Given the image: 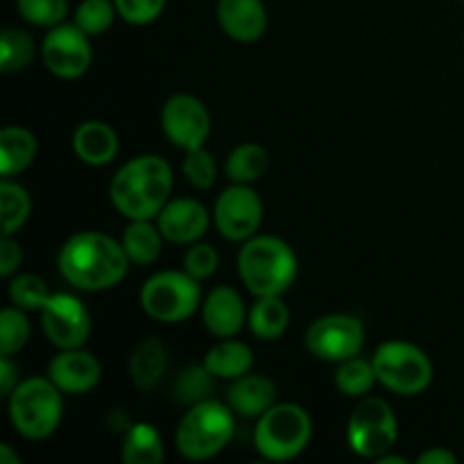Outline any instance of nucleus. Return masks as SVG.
<instances>
[{
    "mask_svg": "<svg viewBox=\"0 0 464 464\" xmlns=\"http://www.w3.org/2000/svg\"><path fill=\"white\" fill-rule=\"evenodd\" d=\"M157 227L161 229L166 243L172 245H193L207 236L213 216L207 211L199 199L177 198L170 199L166 207L154 218Z\"/></svg>",
    "mask_w": 464,
    "mask_h": 464,
    "instance_id": "nucleus-15",
    "label": "nucleus"
},
{
    "mask_svg": "<svg viewBox=\"0 0 464 464\" xmlns=\"http://www.w3.org/2000/svg\"><path fill=\"white\" fill-rule=\"evenodd\" d=\"M0 462L3 464H21V456L12 451L9 444H0Z\"/></svg>",
    "mask_w": 464,
    "mask_h": 464,
    "instance_id": "nucleus-42",
    "label": "nucleus"
},
{
    "mask_svg": "<svg viewBox=\"0 0 464 464\" xmlns=\"http://www.w3.org/2000/svg\"><path fill=\"white\" fill-rule=\"evenodd\" d=\"M116 16L113 0H82L72 14V23L89 36H100L113 25Z\"/></svg>",
    "mask_w": 464,
    "mask_h": 464,
    "instance_id": "nucleus-34",
    "label": "nucleus"
},
{
    "mask_svg": "<svg viewBox=\"0 0 464 464\" xmlns=\"http://www.w3.org/2000/svg\"><path fill=\"white\" fill-rule=\"evenodd\" d=\"M204 365L216 379L234 381L238 376L247 374L254 367V353L245 343L234 338H222L220 343L213 344L204 356Z\"/></svg>",
    "mask_w": 464,
    "mask_h": 464,
    "instance_id": "nucleus-24",
    "label": "nucleus"
},
{
    "mask_svg": "<svg viewBox=\"0 0 464 464\" xmlns=\"http://www.w3.org/2000/svg\"><path fill=\"white\" fill-rule=\"evenodd\" d=\"M181 172H184L186 181L198 190L213 188L218 179V163L216 157L208 152L207 148H193L186 152L184 161H181Z\"/></svg>",
    "mask_w": 464,
    "mask_h": 464,
    "instance_id": "nucleus-35",
    "label": "nucleus"
},
{
    "mask_svg": "<svg viewBox=\"0 0 464 464\" xmlns=\"http://www.w3.org/2000/svg\"><path fill=\"white\" fill-rule=\"evenodd\" d=\"M163 238L161 229L157 222L152 220H130L121 236V245L125 249L127 258L131 266H154L163 252Z\"/></svg>",
    "mask_w": 464,
    "mask_h": 464,
    "instance_id": "nucleus-23",
    "label": "nucleus"
},
{
    "mask_svg": "<svg viewBox=\"0 0 464 464\" xmlns=\"http://www.w3.org/2000/svg\"><path fill=\"white\" fill-rule=\"evenodd\" d=\"M25 313L14 304L0 311V356H14L30 340L32 326Z\"/></svg>",
    "mask_w": 464,
    "mask_h": 464,
    "instance_id": "nucleus-32",
    "label": "nucleus"
},
{
    "mask_svg": "<svg viewBox=\"0 0 464 464\" xmlns=\"http://www.w3.org/2000/svg\"><path fill=\"white\" fill-rule=\"evenodd\" d=\"M118 150H121L118 134L107 122L84 121L72 131V152L86 166H107L118 157Z\"/></svg>",
    "mask_w": 464,
    "mask_h": 464,
    "instance_id": "nucleus-20",
    "label": "nucleus"
},
{
    "mask_svg": "<svg viewBox=\"0 0 464 464\" xmlns=\"http://www.w3.org/2000/svg\"><path fill=\"white\" fill-rule=\"evenodd\" d=\"M23 263V249L12 236H3L0 238V276L3 279H12L18 272Z\"/></svg>",
    "mask_w": 464,
    "mask_h": 464,
    "instance_id": "nucleus-39",
    "label": "nucleus"
},
{
    "mask_svg": "<svg viewBox=\"0 0 464 464\" xmlns=\"http://www.w3.org/2000/svg\"><path fill=\"white\" fill-rule=\"evenodd\" d=\"M168 370V349L157 335L143 338L131 352L130 362H127V372L134 383L136 390L140 392H152L159 383H161L163 374Z\"/></svg>",
    "mask_w": 464,
    "mask_h": 464,
    "instance_id": "nucleus-21",
    "label": "nucleus"
},
{
    "mask_svg": "<svg viewBox=\"0 0 464 464\" xmlns=\"http://www.w3.org/2000/svg\"><path fill=\"white\" fill-rule=\"evenodd\" d=\"M48 379L71 397H82L95 390L102 379V365L98 358L84 349H59L48 362Z\"/></svg>",
    "mask_w": 464,
    "mask_h": 464,
    "instance_id": "nucleus-16",
    "label": "nucleus"
},
{
    "mask_svg": "<svg viewBox=\"0 0 464 464\" xmlns=\"http://www.w3.org/2000/svg\"><path fill=\"white\" fill-rule=\"evenodd\" d=\"M32 211V198L18 181L3 177L0 181V227L3 236H14L25 227Z\"/></svg>",
    "mask_w": 464,
    "mask_h": 464,
    "instance_id": "nucleus-28",
    "label": "nucleus"
},
{
    "mask_svg": "<svg viewBox=\"0 0 464 464\" xmlns=\"http://www.w3.org/2000/svg\"><path fill=\"white\" fill-rule=\"evenodd\" d=\"M247 308L243 297L231 285H218L204 297L202 322L216 338H234L247 324Z\"/></svg>",
    "mask_w": 464,
    "mask_h": 464,
    "instance_id": "nucleus-17",
    "label": "nucleus"
},
{
    "mask_svg": "<svg viewBox=\"0 0 464 464\" xmlns=\"http://www.w3.org/2000/svg\"><path fill=\"white\" fill-rule=\"evenodd\" d=\"M216 18L222 32L238 44H254L267 30L263 0H218Z\"/></svg>",
    "mask_w": 464,
    "mask_h": 464,
    "instance_id": "nucleus-18",
    "label": "nucleus"
},
{
    "mask_svg": "<svg viewBox=\"0 0 464 464\" xmlns=\"http://www.w3.org/2000/svg\"><path fill=\"white\" fill-rule=\"evenodd\" d=\"M36 45L34 39L25 30L7 27L0 34V71L21 72L34 62Z\"/></svg>",
    "mask_w": 464,
    "mask_h": 464,
    "instance_id": "nucleus-31",
    "label": "nucleus"
},
{
    "mask_svg": "<svg viewBox=\"0 0 464 464\" xmlns=\"http://www.w3.org/2000/svg\"><path fill=\"white\" fill-rule=\"evenodd\" d=\"M213 383H216V376L207 370V365H188L186 370L179 372V376L172 383V399L179 406H195V403H202L207 399H211Z\"/></svg>",
    "mask_w": 464,
    "mask_h": 464,
    "instance_id": "nucleus-30",
    "label": "nucleus"
},
{
    "mask_svg": "<svg viewBox=\"0 0 464 464\" xmlns=\"http://www.w3.org/2000/svg\"><path fill=\"white\" fill-rule=\"evenodd\" d=\"M168 0H113L118 16L130 25H150L166 9Z\"/></svg>",
    "mask_w": 464,
    "mask_h": 464,
    "instance_id": "nucleus-38",
    "label": "nucleus"
},
{
    "mask_svg": "<svg viewBox=\"0 0 464 464\" xmlns=\"http://www.w3.org/2000/svg\"><path fill=\"white\" fill-rule=\"evenodd\" d=\"M462 3H464V0H462Z\"/></svg>",
    "mask_w": 464,
    "mask_h": 464,
    "instance_id": "nucleus-44",
    "label": "nucleus"
},
{
    "mask_svg": "<svg viewBox=\"0 0 464 464\" xmlns=\"http://www.w3.org/2000/svg\"><path fill=\"white\" fill-rule=\"evenodd\" d=\"M238 276L254 297H281L299 272L295 249L279 236L256 234L238 252Z\"/></svg>",
    "mask_w": 464,
    "mask_h": 464,
    "instance_id": "nucleus-3",
    "label": "nucleus"
},
{
    "mask_svg": "<svg viewBox=\"0 0 464 464\" xmlns=\"http://www.w3.org/2000/svg\"><path fill=\"white\" fill-rule=\"evenodd\" d=\"M376 379L399 397H417L433 383V362L424 349L406 340H388L372 356Z\"/></svg>",
    "mask_w": 464,
    "mask_h": 464,
    "instance_id": "nucleus-8",
    "label": "nucleus"
},
{
    "mask_svg": "<svg viewBox=\"0 0 464 464\" xmlns=\"http://www.w3.org/2000/svg\"><path fill=\"white\" fill-rule=\"evenodd\" d=\"M335 388L343 397L349 399H362L374 390V385L379 383L376 379L374 362L365 361L361 356L347 358V361L338 362V370H335Z\"/></svg>",
    "mask_w": 464,
    "mask_h": 464,
    "instance_id": "nucleus-29",
    "label": "nucleus"
},
{
    "mask_svg": "<svg viewBox=\"0 0 464 464\" xmlns=\"http://www.w3.org/2000/svg\"><path fill=\"white\" fill-rule=\"evenodd\" d=\"M7 295H9V302L14 304V306L23 308V311H41V308L45 306V302L50 299V295H53V290L48 288V284H45L41 276L36 275H14L12 279H9V288H7Z\"/></svg>",
    "mask_w": 464,
    "mask_h": 464,
    "instance_id": "nucleus-33",
    "label": "nucleus"
},
{
    "mask_svg": "<svg viewBox=\"0 0 464 464\" xmlns=\"http://www.w3.org/2000/svg\"><path fill=\"white\" fill-rule=\"evenodd\" d=\"M313 438V420L299 403H275L256 420L254 447L263 460L288 462L302 456Z\"/></svg>",
    "mask_w": 464,
    "mask_h": 464,
    "instance_id": "nucleus-6",
    "label": "nucleus"
},
{
    "mask_svg": "<svg viewBox=\"0 0 464 464\" xmlns=\"http://www.w3.org/2000/svg\"><path fill=\"white\" fill-rule=\"evenodd\" d=\"M417 462L420 464H456L458 462V456L453 451H449V449H429V451L421 453L420 458H417Z\"/></svg>",
    "mask_w": 464,
    "mask_h": 464,
    "instance_id": "nucleus-41",
    "label": "nucleus"
},
{
    "mask_svg": "<svg viewBox=\"0 0 464 464\" xmlns=\"http://www.w3.org/2000/svg\"><path fill=\"white\" fill-rule=\"evenodd\" d=\"M161 130L175 148L188 152L207 145L211 136V113L198 95L175 93L163 102Z\"/></svg>",
    "mask_w": 464,
    "mask_h": 464,
    "instance_id": "nucleus-14",
    "label": "nucleus"
},
{
    "mask_svg": "<svg viewBox=\"0 0 464 464\" xmlns=\"http://www.w3.org/2000/svg\"><path fill=\"white\" fill-rule=\"evenodd\" d=\"M270 168V154L258 143H240L229 152L225 161V172L231 184H249L261 179Z\"/></svg>",
    "mask_w": 464,
    "mask_h": 464,
    "instance_id": "nucleus-27",
    "label": "nucleus"
},
{
    "mask_svg": "<svg viewBox=\"0 0 464 464\" xmlns=\"http://www.w3.org/2000/svg\"><path fill=\"white\" fill-rule=\"evenodd\" d=\"M236 412L229 403L207 399L195 403L179 420L175 430V447L181 458L204 462L220 456L236 435Z\"/></svg>",
    "mask_w": 464,
    "mask_h": 464,
    "instance_id": "nucleus-4",
    "label": "nucleus"
},
{
    "mask_svg": "<svg viewBox=\"0 0 464 464\" xmlns=\"http://www.w3.org/2000/svg\"><path fill=\"white\" fill-rule=\"evenodd\" d=\"M91 36L75 23H59L50 27L41 44V59L50 75L59 80H80L93 63Z\"/></svg>",
    "mask_w": 464,
    "mask_h": 464,
    "instance_id": "nucleus-12",
    "label": "nucleus"
},
{
    "mask_svg": "<svg viewBox=\"0 0 464 464\" xmlns=\"http://www.w3.org/2000/svg\"><path fill=\"white\" fill-rule=\"evenodd\" d=\"M379 464H408V458L403 456H392V453H385V456H381L379 460H376Z\"/></svg>",
    "mask_w": 464,
    "mask_h": 464,
    "instance_id": "nucleus-43",
    "label": "nucleus"
},
{
    "mask_svg": "<svg viewBox=\"0 0 464 464\" xmlns=\"http://www.w3.org/2000/svg\"><path fill=\"white\" fill-rule=\"evenodd\" d=\"M218 266H220V254H218V249L213 245L198 240V243L188 245V249H186L184 267L181 270L188 272L193 279L207 281L216 275Z\"/></svg>",
    "mask_w": 464,
    "mask_h": 464,
    "instance_id": "nucleus-37",
    "label": "nucleus"
},
{
    "mask_svg": "<svg viewBox=\"0 0 464 464\" xmlns=\"http://www.w3.org/2000/svg\"><path fill=\"white\" fill-rule=\"evenodd\" d=\"M399 440V421L388 401L379 397H362L347 424V444L356 456L379 460L392 451Z\"/></svg>",
    "mask_w": 464,
    "mask_h": 464,
    "instance_id": "nucleus-9",
    "label": "nucleus"
},
{
    "mask_svg": "<svg viewBox=\"0 0 464 464\" xmlns=\"http://www.w3.org/2000/svg\"><path fill=\"white\" fill-rule=\"evenodd\" d=\"M172 168L159 154H139L118 168L109 184L113 208L127 220H154L170 202Z\"/></svg>",
    "mask_w": 464,
    "mask_h": 464,
    "instance_id": "nucleus-2",
    "label": "nucleus"
},
{
    "mask_svg": "<svg viewBox=\"0 0 464 464\" xmlns=\"http://www.w3.org/2000/svg\"><path fill=\"white\" fill-rule=\"evenodd\" d=\"M39 143L27 127L9 125L0 131V175L12 179L34 163Z\"/></svg>",
    "mask_w": 464,
    "mask_h": 464,
    "instance_id": "nucleus-22",
    "label": "nucleus"
},
{
    "mask_svg": "<svg viewBox=\"0 0 464 464\" xmlns=\"http://www.w3.org/2000/svg\"><path fill=\"white\" fill-rule=\"evenodd\" d=\"M227 403L238 417L258 420L276 403L275 381L263 374L247 372V374L231 381L229 390H227Z\"/></svg>",
    "mask_w": 464,
    "mask_h": 464,
    "instance_id": "nucleus-19",
    "label": "nucleus"
},
{
    "mask_svg": "<svg viewBox=\"0 0 464 464\" xmlns=\"http://www.w3.org/2000/svg\"><path fill=\"white\" fill-rule=\"evenodd\" d=\"M62 394L48 376L21 381L7 397V412L14 430L30 442L48 440L62 424Z\"/></svg>",
    "mask_w": 464,
    "mask_h": 464,
    "instance_id": "nucleus-5",
    "label": "nucleus"
},
{
    "mask_svg": "<svg viewBox=\"0 0 464 464\" xmlns=\"http://www.w3.org/2000/svg\"><path fill=\"white\" fill-rule=\"evenodd\" d=\"M308 353L317 361L343 362L347 358L361 356L365 344L362 320L349 313H329L313 322L304 335Z\"/></svg>",
    "mask_w": 464,
    "mask_h": 464,
    "instance_id": "nucleus-10",
    "label": "nucleus"
},
{
    "mask_svg": "<svg viewBox=\"0 0 464 464\" xmlns=\"http://www.w3.org/2000/svg\"><path fill=\"white\" fill-rule=\"evenodd\" d=\"M202 281L184 270H163L150 276L139 293V304L148 317L161 324L190 320L202 306Z\"/></svg>",
    "mask_w": 464,
    "mask_h": 464,
    "instance_id": "nucleus-7",
    "label": "nucleus"
},
{
    "mask_svg": "<svg viewBox=\"0 0 464 464\" xmlns=\"http://www.w3.org/2000/svg\"><path fill=\"white\" fill-rule=\"evenodd\" d=\"M213 225L229 243L249 240L263 225V199L249 184H231L213 204Z\"/></svg>",
    "mask_w": 464,
    "mask_h": 464,
    "instance_id": "nucleus-11",
    "label": "nucleus"
},
{
    "mask_svg": "<svg viewBox=\"0 0 464 464\" xmlns=\"http://www.w3.org/2000/svg\"><path fill=\"white\" fill-rule=\"evenodd\" d=\"M247 326L263 343L284 338L290 326V308L281 297H256L247 313Z\"/></svg>",
    "mask_w": 464,
    "mask_h": 464,
    "instance_id": "nucleus-26",
    "label": "nucleus"
},
{
    "mask_svg": "<svg viewBox=\"0 0 464 464\" xmlns=\"http://www.w3.org/2000/svg\"><path fill=\"white\" fill-rule=\"evenodd\" d=\"M41 329L57 349H80L89 340L93 322L86 304L71 293H53L41 308Z\"/></svg>",
    "mask_w": 464,
    "mask_h": 464,
    "instance_id": "nucleus-13",
    "label": "nucleus"
},
{
    "mask_svg": "<svg viewBox=\"0 0 464 464\" xmlns=\"http://www.w3.org/2000/svg\"><path fill=\"white\" fill-rule=\"evenodd\" d=\"M166 458V447L157 426L136 421L122 433L121 460L125 464H159Z\"/></svg>",
    "mask_w": 464,
    "mask_h": 464,
    "instance_id": "nucleus-25",
    "label": "nucleus"
},
{
    "mask_svg": "<svg viewBox=\"0 0 464 464\" xmlns=\"http://www.w3.org/2000/svg\"><path fill=\"white\" fill-rule=\"evenodd\" d=\"M21 18L36 27H54L68 14V0H16Z\"/></svg>",
    "mask_w": 464,
    "mask_h": 464,
    "instance_id": "nucleus-36",
    "label": "nucleus"
},
{
    "mask_svg": "<svg viewBox=\"0 0 464 464\" xmlns=\"http://www.w3.org/2000/svg\"><path fill=\"white\" fill-rule=\"evenodd\" d=\"M121 240L102 231H80L62 245L57 267L62 279L82 293H104L121 284L130 270Z\"/></svg>",
    "mask_w": 464,
    "mask_h": 464,
    "instance_id": "nucleus-1",
    "label": "nucleus"
},
{
    "mask_svg": "<svg viewBox=\"0 0 464 464\" xmlns=\"http://www.w3.org/2000/svg\"><path fill=\"white\" fill-rule=\"evenodd\" d=\"M18 383V367L12 362V356H0V397L7 399Z\"/></svg>",
    "mask_w": 464,
    "mask_h": 464,
    "instance_id": "nucleus-40",
    "label": "nucleus"
}]
</instances>
